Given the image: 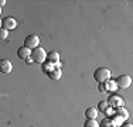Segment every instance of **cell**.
<instances>
[{"label":"cell","mask_w":133,"mask_h":127,"mask_svg":"<svg viewBox=\"0 0 133 127\" xmlns=\"http://www.w3.org/2000/svg\"><path fill=\"white\" fill-rule=\"evenodd\" d=\"M94 78L98 83H106V81L110 79V71L108 68H98L96 71L94 72Z\"/></svg>","instance_id":"1"},{"label":"cell","mask_w":133,"mask_h":127,"mask_svg":"<svg viewBox=\"0 0 133 127\" xmlns=\"http://www.w3.org/2000/svg\"><path fill=\"white\" fill-rule=\"evenodd\" d=\"M30 58L33 59L34 62H37V64H44V62H45V58H47V52H45V50H44V48L37 47V48L31 50Z\"/></svg>","instance_id":"2"},{"label":"cell","mask_w":133,"mask_h":127,"mask_svg":"<svg viewBox=\"0 0 133 127\" xmlns=\"http://www.w3.org/2000/svg\"><path fill=\"white\" fill-rule=\"evenodd\" d=\"M24 47L28 50H34L37 47H40V38L36 36V34H30V36L26 37L24 40Z\"/></svg>","instance_id":"3"},{"label":"cell","mask_w":133,"mask_h":127,"mask_svg":"<svg viewBox=\"0 0 133 127\" xmlns=\"http://www.w3.org/2000/svg\"><path fill=\"white\" fill-rule=\"evenodd\" d=\"M115 82H116V86H118L119 89H126V88L130 86V83H132V78H130L129 75H120Z\"/></svg>","instance_id":"4"},{"label":"cell","mask_w":133,"mask_h":127,"mask_svg":"<svg viewBox=\"0 0 133 127\" xmlns=\"http://www.w3.org/2000/svg\"><path fill=\"white\" fill-rule=\"evenodd\" d=\"M2 27L4 28V30H14L16 27H17V21H16V18H13V17H4L2 20Z\"/></svg>","instance_id":"5"},{"label":"cell","mask_w":133,"mask_h":127,"mask_svg":"<svg viewBox=\"0 0 133 127\" xmlns=\"http://www.w3.org/2000/svg\"><path fill=\"white\" fill-rule=\"evenodd\" d=\"M13 71V64L10 59H0V72L2 74H10Z\"/></svg>","instance_id":"6"},{"label":"cell","mask_w":133,"mask_h":127,"mask_svg":"<svg viewBox=\"0 0 133 127\" xmlns=\"http://www.w3.org/2000/svg\"><path fill=\"white\" fill-rule=\"evenodd\" d=\"M45 62H50V64L57 65V64L59 62V54L57 52V51H51V52H48V54H47V58H45Z\"/></svg>","instance_id":"7"},{"label":"cell","mask_w":133,"mask_h":127,"mask_svg":"<svg viewBox=\"0 0 133 127\" xmlns=\"http://www.w3.org/2000/svg\"><path fill=\"white\" fill-rule=\"evenodd\" d=\"M30 54H31V50L26 48V47H20V48L17 50V57L20 59H27L30 58Z\"/></svg>","instance_id":"8"},{"label":"cell","mask_w":133,"mask_h":127,"mask_svg":"<svg viewBox=\"0 0 133 127\" xmlns=\"http://www.w3.org/2000/svg\"><path fill=\"white\" fill-rule=\"evenodd\" d=\"M62 76V71L59 68H55V69H52L51 72L48 74V78L51 79V81H58L59 78Z\"/></svg>","instance_id":"9"},{"label":"cell","mask_w":133,"mask_h":127,"mask_svg":"<svg viewBox=\"0 0 133 127\" xmlns=\"http://www.w3.org/2000/svg\"><path fill=\"white\" fill-rule=\"evenodd\" d=\"M96 116H98L96 107H88V109L85 110V117H87V119H96Z\"/></svg>","instance_id":"10"},{"label":"cell","mask_w":133,"mask_h":127,"mask_svg":"<svg viewBox=\"0 0 133 127\" xmlns=\"http://www.w3.org/2000/svg\"><path fill=\"white\" fill-rule=\"evenodd\" d=\"M84 127H99V123L96 122V119H87V122L84 123Z\"/></svg>","instance_id":"11"},{"label":"cell","mask_w":133,"mask_h":127,"mask_svg":"<svg viewBox=\"0 0 133 127\" xmlns=\"http://www.w3.org/2000/svg\"><path fill=\"white\" fill-rule=\"evenodd\" d=\"M52 69H55V65H54V64H50V62H44V64H43V71H44V72L50 74Z\"/></svg>","instance_id":"12"},{"label":"cell","mask_w":133,"mask_h":127,"mask_svg":"<svg viewBox=\"0 0 133 127\" xmlns=\"http://www.w3.org/2000/svg\"><path fill=\"white\" fill-rule=\"evenodd\" d=\"M118 113H119L118 116H120L122 119H128V112H126L123 107H119V109H118Z\"/></svg>","instance_id":"13"},{"label":"cell","mask_w":133,"mask_h":127,"mask_svg":"<svg viewBox=\"0 0 133 127\" xmlns=\"http://www.w3.org/2000/svg\"><path fill=\"white\" fill-rule=\"evenodd\" d=\"M9 37V31L4 30V28H0V40H6V38Z\"/></svg>","instance_id":"14"},{"label":"cell","mask_w":133,"mask_h":127,"mask_svg":"<svg viewBox=\"0 0 133 127\" xmlns=\"http://www.w3.org/2000/svg\"><path fill=\"white\" fill-rule=\"evenodd\" d=\"M108 106V102H99V104H98V109L99 110H105Z\"/></svg>","instance_id":"15"},{"label":"cell","mask_w":133,"mask_h":127,"mask_svg":"<svg viewBox=\"0 0 133 127\" xmlns=\"http://www.w3.org/2000/svg\"><path fill=\"white\" fill-rule=\"evenodd\" d=\"M6 3H7V2H6V0H0V7H3V6H4Z\"/></svg>","instance_id":"16"},{"label":"cell","mask_w":133,"mask_h":127,"mask_svg":"<svg viewBox=\"0 0 133 127\" xmlns=\"http://www.w3.org/2000/svg\"><path fill=\"white\" fill-rule=\"evenodd\" d=\"M120 127H132V124H129V123H128V124H122Z\"/></svg>","instance_id":"17"},{"label":"cell","mask_w":133,"mask_h":127,"mask_svg":"<svg viewBox=\"0 0 133 127\" xmlns=\"http://www.w3.org/2000/svg\"><path fill=\"white\" fill-rule=\"evenodd\" d=\"M26 61H27V64H31V62H33V59H31V58H27Z\"/></svg>","instance_id":"18"},{"label":"cell","mask_w":133,"mask_h":127,"mask_svg":"<svg viewBox=\"0 0 133 127\" xmlns=\"http://www.w3.org/2000/svg\"><path fill=\"white\" fill-rule=\"evenodd\" d=\"M0 28H2V20H0Z\"/></svg>","instance_id":"19"},{"label":"cell","mask_w":133,"mask_h":127,"mask_svg":"<svg viewBox=\"0 0 133 127\" xmlns=\"http://www.w3.org/2000/svg\"><path fill=\"white\" fill-rule=\"evenodd\" d=\"M0 14H2V7H0Z\"/></svg>","instance_id":"20"}]
</instances>
